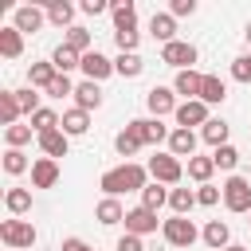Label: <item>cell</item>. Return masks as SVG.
Here are the masks:
<instances>
[{"label": "cell", "mask_w": 251, "mask_h": 251, "mask_svg": "<svg viewBox=\"0 0 251 251\" xmlns=\"http://www.w3.org/2000/svg\"><path fill=\"white\" fill-rule=\"evenodd\" d=\"M149 184V169H141L137 161H126V165H118V169H106L102 176H98V188L106 192V196H126V192H137L141 196V188Z\"/></svg>", "instance_id": "cell-1"}, {"label": "cell", "mask_w": 251, "mask_h": 251, "mask_svg": "<svg viewBox=\"0 0 251 251\" xmlns=\"http://www.w3.org/2000/svg\"><path fill=\"white\" fill-rule=\"evenodd\" d=\"M35 227H31V220H20V216H12V220H4L0 224V243L4 247H12V251H27V247H35Z\"/></svg>", "instance_id": "cell-2"}, {"label": "cell", "mask_w": 251, "mask_h": 251, "mask_svg": "<svg viewBox=\"0 0 251 251\" xmlns=\"http://www.w3.org/2000/svg\"><path fill=\"white\" fill-rule=\"evenodd\" d=\"M161 235H165L169 247H192V243L200 239V231H196V224H192L188 216H169V220L161 224Z\"/></svg>", "instance_id": "cell-3"}, {"label": "cell", "mask_w": 251, "mask_h": 251, "mask_svg": "<svg viewBox=\"0 0 251 251\" xmlns=\"http://www.w3.org/2000/svg\"><path fill=\"white\" fill-rule=\"evenodd\" d=\"M149 176H153L157 184H180L184 165H180V157H173V153H157V157H149Z\"/></svg>", "instance_id": "cell-4"}, {"label": "cell", "mask_w": 251, "mask_h": 251, "mask_svg": "<svg viewBox=\"0 0 251 251\" xmlns=\"http://www.w3.org/2000/svg\"><path fill=\"white\" fill-rule=\"evenodd\" d=\"M224 208L227 212H251V180L247 176H227L224 180Z\"/></svg>", "instance_id": "cell-5"}, {"label": "cell", "mask_w": 251, "mask_h": 251, "mask_svg": "<svg viewBox=\"0 0 251 251\" xmlns=\"http://www.w3.org/2000/svg\"><path fill=\"white\" fill-rule=\"evenodd\" d=\"M161 63L173 67V71H192V63H196V47H192L188 39L165 43V47H161Z\"/></svg>", "instance_id": "cell-6"}, {"label": "cell", "mask_w": 251, "mask_h": 251, "mask_svg": "<svg viewBox=\"0 0 251 251\" xmlns=\"http://www.w3.org/2000/svg\"><path fill=\"white\" fill-rule=\"evenodd\" d=\"M129 129L141 137V145H161V141L169 145V133H173L161 118H133V122H129Z\"/></svg>", "instance_id": "cell-7"}, {"label": "cell", "mask_w": 251, "mask_h": 251, "mask_svg": "<svg viewBox=\"0 0 251 251\" xmlns=\"http://www.w3.org/2000/svg\"><path fill=\"white\" fill-rule=\"evenodd\" d=\"M173 118H176V129H192V126H200V129H204V126L212 122V114H208V106H204L200 98H192V102H180Z\"/></svg>", "instance_id": "cell-8"}, {"label": "cell", "mask_w": 251, "mask_h": 251, "mask_svg": "<svg viewBox=\"0 0 251 251\" xmlns=\"http://www.w3.org/2000/svg\"><path fill=\"white\" fill-rule=\"evenodd\" d=\"M145 106H149V118H165V114H176V90L173 86H153L145 94Z\"/></svg>", "instance_id": "cell-9"}, {"label": "cell", "mask_w": 251, "mask_h": 251, "mask_svg": "<svg viewBox=\"0 0 251 251\" xmlns=\"http://www.w3.org/2000/svg\"><path fill=\"white\" fill-rule=\"evenodd\" d=\"M161 224H165V220H157V212H149V208H141V204L126 212V231H129V235H153Z\"/></svg>", "instance_id": "cell-10"}, {"label": "cell", "mask_w": 251, "mask_h": 251, "mask_svg": "<svg viewBox=\"0 0 251 251\" xmlns=\"http://www.w3.org/2000/svg\"><path fill=\"white\" fill-rule=\"evenodd\" d=\"M43 20H47V12L35 8V4H20V8L12 12V27L24 31V35H35V31L43 27Z\"/></svg>", "instance_id": "cell-11"}, {"label": "cell", "mask_w": 251, "mask_h": 251, "mask_svg": "<svg viewBox=\"0 0 251 251\" xmlns=\"http://www.w3.org/2000/svg\"><path fill=\"white\" fill-rule=\"evenodd\" d=\"M78 71H82V75H86L90 82H102V78L118 75V71H114V59H106L102 51H86V55H82V67H78Z\"/></svg>", "instance_id": "cell-12"}, {"label": "cell", "mask_w": 251, "mask_h": 251, "mask_svg": "<svg viewBox=\"0 0 251 251\" xmlns=\"http://www.w3.org/2000/svg\"><path fill=\"white\" fill-rule=\"evenodd\" d=\"M59 184V161L35 157L31 161V188H55Z\"/></svg>", "instance_id": "cell-13"}, {"label": "cell", "mask_w": 251, "mask_h": 251, "mask_svg": "<svg viewBox=\"0 0 251 251\" xmlns=\"http://www.w3.org/2000/svg\"><path fill=\"white\" fill-rule=\"evenodd\" d=\"M149 35L165 47V43H176V20L169 16V12H153L149 16Z\"/></svg>", "instance_id": "cell-14"}, {"label": "cell", "mask_w": 251, "mask_h": 251, "mask_svg": "<svg viewBox=\"0 0 251 251\" xmlns=\"http://www.w3.org/2000/svg\"><path fill=\"white\" fill-rule=\"evenodd\" d=\"M110 16H114V31H137V4L133 0L110 4Z\"/></svg>", "instance_id": "cell-15"}, {"label": "cell", "mask_w": 251, "mask_h": 251, "mask_svg": "<svg viewBox=\"0 0 251 251\" xmlns=\"http://www.w3.org/2000/svg\"><path fill=\"white\" fill-rule=\"evenodd\" d=\"M200 86H204V75H200V71H176V78H173V90H176L184 102L200 98Z\"/></svg>", "instance_id": "cell-16"}, {"label": "cell", "mask_w": 251, "mask_h": 251, "mask_svg": "<svg viewBox=\"0 0 251 251\" xmlns=\"http://www.w3.org/2000/svg\"><path fill=\"white\" fill-rule=\"evenodd\" d=\"M35 141H39V149H43V157H51V161H59V157H67V149H71V137H67L63 129H51V133H39Z\"/></svg>", "instance_id": "cell-17"}, {"label": "cell", "mask_w": 251, "mask_h": 251, "mask_svg": "<svg viewBox=\"0 0 251 251\" xmlns=\"http://www.w3.org/2000/svg\"><path fill=\"white\" fill-rule=\"evenodd\" d=\"M94 220H98L102 227L126 224V208H122V200H114V196H102V200H98V208H94Z\"/></svg>", "instance_id": "cell-18"}, {"label": "cell", "mask_w": 251, "mask_h": 251, "mask_svg": "<svg viewBox=\"0 0 251 251\" xmlns=\"http://www.w3.org/2000/svg\"><path fill=\"white\" fill-rule=\"evenodd\" d=\"M200 239H204L212 251H224V247H231V227H227L224 220H208L204 231H200Z\"/></svg>", "instance_id": "cell-19"}, {"label": "cell", "mask_w": 251, "mask_h": 251, "mask_svg": "<svg viewBox=\"0 0 251 251\" xmlns=\"http://www.w3.org/2000/svg\"><path fill=\"white\" fill-rule=\"evenodd\" d=\"M43 12H47V20H51L55 27H63V31L75 27V4H71V0H47Z\"/></svg>", "instance_id": "cell-20"}, {"label": "cell", "mask_w": 251, "mask_h": 251, "mask_svg": "<svg viewBox=\"0 0 251 251\" xmlns=\"http://www.w3.org/2000/svg\"><path fill=\"white\" fill-rule=\"evenodd\" d=\"M75 106H78V110H86V114H90V110H98V106H102V86H98V82H90V78H82V82L75 86Z\"/></svg>", "instance_id": "cell-21"}, {"label": "cell", "mask_w": 251, "mask_h": 251, "mask_svg": "<svg viewBox=\"0 0 251 251\" xmlns=\"http://www.w3.org/2000/svg\"><path fill=\"white\" fill-rule=\"evenodd\" d=\"M196 141H200V137H196L192 129H173V133H169V153L188 161V157H196Z\"/></svg>", "instance_id": "cell-22"}, {"label": "cell", "mask_w": 251, "mask_h": 251, "mask_svg": "<svg viewBox=\"0 0 251 251\" xmlns=\"http://www.w3.org/2000/svg\"><path fill=\"white\" fill-rule=\"evenodd\" d=\"M67 137H82L86 129H90V114L86 110H78V106H71V110H63V126H59Z\"/></svg>", "instance_id": "cell-23"}, {"label": "cell", "mask_w": 251, "mask_h": 251, "mask_svg": "<svg viewBox=\"0 0 251 251\" xmlns=\"http://www.w3.org/2000/svg\"><path fill=\"white\" fill-rule=\"evenodd\" d=\"M227 98V82L220 75H204V86H200V102L204 106H220Z\"/></svg>", "instance_id": "cell-24"}, {"label": "cell", "mask_w": 251, "mask_h": 251, "mask_svg": "<svg viewBox=\"0 0 251 251\" xmlns=\"http://www.w3.org/2000/svg\"><path fill=\"white\" fill-rule=\"evenodd\" d=\"M0 55L4 59H20L24 55V31H16L12 24L0 27Z\"/></svg>", "instance_id": "cell-25"}, {"label": "cell", "mask_w": 251, "mask_h": 251, "mask_svg": "<svg viewBox=\"0 0 251 251\" xmlns=\"http://www.w3.org/2000/svg\"><path fill=\"white\" fill-rule=\"evenodd\" d=\"M51 63H55V71H59V75H71L75 67H82V55H78L75 47H67V43H59V47L51 51Z\"/></svg>", "instance_id": "cell-26"}, {"label": "cell", "mask_w": 251, "mask_h": 251, "mask_svg": "<svg viewBox=\"0 0 251 251\" xmlns=\"http://www.w3.org/2000/svg\"><path fill=\"white\" fill-rule=\"evenodd\" d=\"M55 75H59V71H55V63H51V59H47V63H31V67H27V86L47 90V86L55 82Z\"/></svg>", "instance_id": "cell-27"}, {"label": "cell", "mask_w": 251, "mask_h": 251, "mask_svg": "<svg viewBox=\"0 0 251 251\" xmlns=\"http://www.w3.org/2000/svg\"><path fill=\"white\" fill-rule=\"evenodd\" d=\"M27 126H31V129H35V137H39V133L59 129V126H63V114H55V110H47V106H43V110H35V114L27 118Z\"/></svg>", "instance_id": "cell-28"}, {"label": "cell", "mask_w": 251, "mask_h": 251, "mask_svg": "<svg viewBox=\"0 0 251 251\" xmlns=\"http://www.w3.org/2000/svg\"><path fill=\"white\" fill-rule=\"evenodd\" d=\"M63 43L67 47H75L78 55H86V51H94V35L82 27V24H75V27H67V35H63Z\"/></svg>", "instance_id": "cell-29"}, {"label": "cell", "mask_w": 251, "mask_h": 251, "mask_svg": "<svg viewBox=\"0 0 251 251\" xmlns=\"http://www.w3.org/2000/svg\"><path fill=\"white\" fill-rule=\"evenodd\" d=\"M20 102H16V90H0V126L8 129V126H16L20 122Z\"/></svg>", "instance_id": "cell-30"}, {"label": "cell", "mask_w": 251, "mask_h": 251, "mask_svg": "<svg viewBox=\"0 0 251 251\" xmlns=\"http://www.w3.org/2000/svg\"><path fill=\"white\" fill-rule=\"evenodd\" d=\"M169 192H173V188H165V184H157V180H149V184L141 188V208H149V212H157L161 204H169Z\"/></svg>", "instance_id": "cell-31"}, {"label": "cell", "mask_w": 251, "mask_h": 251, "mask_svg": "<svg viewBox=\"0 0 251 251\" xmlns=\"http://www.w3.org/2000/svg\"><path fill=\"white\" fill-rule=\"evenodd\" d=\"M169 208H173V216H188L196 208V188H173L169 192Z\"/></svg>", "instance_id": "cell-32"}, {"label": "cell", "mask_w": 251, "mask_h": 251, "mask_svg": "<svg viewBox=\"0 0 251 251\" xmlns=\"http://www.w3.org/2000/svg\"><path fill=\"white\" fill-rule=\"evenodd\" d=\"M4 208H8L12 216L31 212V192H27V188H8V192H4Z\"/></svg>", "instance_id": "cell-33"}, {"label": "cell", "mask_w": 251, "mask_h": 251, "mask_svg": "<svg viewBox=\"0 0 251 251\" xmlns=\"http://www.w3.org/2000/svg\"><path fill=\"white\" fill-rule=\"evenodd\" d=\"M200 137L212 145V149H220V145H227V122L224 118H212L204 129H200Z\"/></svg>", "instance_id": "cell-34"}, {"label": "cell", "mask_w": 251, "mask_h": 251, "mask_svg": "<svg viewBox=\"0 0 251 251\" xmlns=\"http://www.w3.org/2000/svg\"><path fill=\"white\" fill-rule=\"evenodd\" d=\"M212 173H216V161H212V157H188V176H192L196 184H208Z\"/></svg>", "instance_id": "cell-35"}, {"label": "cell", "mask_w": 251, "mask_h": 251, "mask_svg": "<svg viewBox=\"0 0 251 251\" xmlns=\"http://www.w3.org/2000/svg\"><path fill=\"white\" fill-rule=\"evenodd\" d=\"M114 71H118L122 78H137V75L145 71V59H141V55H118V59H114Z\"/></svg>", "instance_id": "cell-36"}, {"label": "cell", "mask_w": 251, "mask_h": 251, "mask_svg": "<svg viewBox=\"0 0 251 251\" xmlns=\"http://www.w3.org/2000/svg\"><path fill=\"white\" fill-rule=\"evenodd\" d=\"M114 149H118V157H137V149H141V137L126 126L118 137H114Z\"/></svg>", "instance_id": "cell-37"}, {"label": "cell", "mask_w": 251, "mask_h": 251, "mask_svg": "<svg viewBox=\"0 0 251 251\" xmlns=\"http://www.w3.org/2000/svg\"><path fill=\"white\" fill-rule=\"evenodd\" d=\"M27 169H31V161H27L24 149H4V173H8V176H20V173H27Z\"/></svg>", "instance_id": "cell-38"}, {"label": "cell", "mask_w": 251, "mask_h": 251, "mask_svg": "<svg viewBox=\"0 0 251 251\" xmlns=\"http://www.w3.org/2000/svg\"><path fill=\"white\" fill-rule=\"evenodd\" d=\"M31 133H35L31 126H20V122H16V126L4 129V145H8V149H24V145L31 141Z\"/></svg>", "instance_id": "cell-39"}, {"label": "cell", "mask_w": 251, "mask_h": 251, "mask_svg": "<svg viewBox=\"0 0 251 251\" xmlns=\"http://www.w3.org/2000/svg\"><path fill=\"white\" fill-rule=\"evenodd\" d=\"M212 161H216V169L231 173V169L239 165V149H235V145H220V149H212Z\"/></svg>", "instance_id": "cell-40"}, {"label": "cell", "mask_w": 251, "mask_h": 251, "mask_svg": "<svg viewBox=\"0 0 251 251\" xmlns=\"http://www.w3.org/2000/svg\"><path fill=\"white\" fill-rule=\"evenodd\" d=\"M114 43L122 55H137V43H141V31H114Z\"/></svg>", "instance_id": "cell-41"}, {"label": "cell", "mask_w": 251, "mask_h": 251, "mask_svg": "<svg viewBox=\"0 0 251 251\" xmlns=\"http://www.w3.org/2000/svg\"><path fill=\"white\" fill-rule=\"evenodd\" d=\"M16 102H20V110H24L27 118H31L35 110H43V106H39V94H35V86H24V90H16Z\"/></svg>", "instance_id": "cell-42"}, {"label": "cell", "mask_w": 251, "mask_h": 251, "mask_svg": "<svg viewBox=\"0 0 251 251\" xmlns=\"http://www.w3.org/2000/svg\"><path fill=\"white\" fill-rule=\"evenodd\" d=\"M43 94H51V98H67V94H71V98H75V82H71V75H55V82H51Z\"/></svg>", "instance_id": "cell-43"}, {"label": "cell", "mask_w": 251, "mask_h": 251, "mask_svg": "<svg viewBox=\"0 0 251 251\" xmlns=\"http://www.w3.org/2000/svg\"><path fill=\"white\" fill-rule=\"evenodd\" d=\"M231 78H235V82H251V51L231 59Z\"/></svg>", "instance_id": "cell-44"}, {"label": "cell", "mask_w": 251, "mask_h": 251, "mask_svg": "<svg viewBox=\"0 0 251 251\" xmlns=\"http://www.w3.org/2000/svg\"><path fill=\"white\" fill-rule=\"evenodd\" d=\"M220 196H224V188H216V184H200L196 188V204H204V208L220 204Z\"/></svg>", "instance_id": "cell-45"}, {"label": "cell", "mask_w": 251, "mask_h": 251, "mask_svg": "<svg viewBox=\"0 0 251 251\" xmlns=\"http://www.w3.org/2000/svg\"><path fill=\"white\" fill-rule=\"evenodd\" d=\"M192 12H196V0H173V4H169V16H173V20L192 16Z\"/></svg>", "instance_id": "cell-46"}, {"label": "cell", "mask_w": 251, "mask_h": 251, "mask_svg": "<svg viewBox=\"0 0 251 251\" xmlns=\"http://www.w3.org/2000/svg\"><path fill=\"white\" fill-rule=\"evenodd\" d=\"M114 251H145V243H141V235H129V231H126V235L118 239Z\"/></svg>", "instance_id": "cell-47"}, {"label": "cell", "mask_w": 251, "mask_h": 251, "mask_svg": "<svg viewBox=\"0 0 251 251\" xmlns=\"http://www.w3.org/2000/svg\"><path fill=\"white\" fill-rule=\"evenodd\" d=\"M78 8H82V12H86V16H102V12H106V8H110V4H106V0H82V4H78Z\"/></svg>", "instance_id": "cell-48"}, {"label": "cell", "mask_w": 251, "mask_h": 251, "mask_svg": "<svg viewBox=\"0 0 251 251\" xmlns=\"http://www.w3.org/2000/svg\"><path fill=\"white\" fill-rule=\"evenodd\" d=\"M63 251H94V247H90L86 239H78V235H67V239H63Z\"/></svg>", "instance_id": "cell-49"}, {"label": "cell", "mask_w": 251, "mask_h": 251, "mask_svg": "<svg viewBox=\"0 0 251 251\" xmlns=\"http://www.w3.org/2000/svg\"><path fill=\"white\" fill-rule=\"evenodd\" d=\"M243 39H247V47H251V20H247V27H243Z\"/></svg>", "instance_id": "cell-50"}, {"label": "cell", "mask_w": 251, "mask_h": 251, "mask_svg": "<svg viewBox=\"0 0 251 251\" xmlns=\"http://www.w3.org/2000/svg\"><path fill=\"white\" fill-rule=\"evenodd\" d=\"M224 251H247V247H239V243H231V247H224Z\"/></svg>", "instance_id": "cell-51"}]
</instances>
